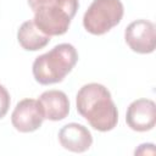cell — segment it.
<instances>
[{"instance_id": "obj_11", "label": "cell", "mask_w": 156, "mask_h": 156, "mask_svg": "<svg viewBox=\"0 0 156 156\" xmlns=\"http://www.w3.org/2000/svg\"><path fill=\"white\" fill-rule=\"evenodd\" d=\"M11 104V99H10V94L6 90V88L4 85L0 84V118L5 117V115L9 111Z\"/></svg>"}, {"instance_id": "obj_4", "label": "cell", "mask_w": 156, "mask_h": 156, "mask_svg": "<svg viewBox=\"0 0 156 156\" xmlns=\"http://www.w3.org/2000/svg\"><path fill=\"white\" fill-rule=\"evenodd\" d=\"M124 13L121 0H94L83 16V26L94 35H102L117 26Z\"/></svg>"}, {"instance_id": "obj_7", "label": "cell", "mask_w": 156, "mask_h": 156, "mask_svg": "<svg viewBox=\"0 0 156 156\" xmlns=\"http://www.w3.org/2000/svg\"><path fill=\"white\" fill-rule=\"evenodd\" d=\"M126 122L135 132H147L156 124V105L150 99L134 100L127 108Z\"/></svg>"}, {"instance_id": "obj_9", "label": "cell", "mask_w": 156, "mask_h": 156, "mask_svg": "<svg viewBox=\"0 0 156 156\" xmlns=\"http://www.w3.org/2000/svg\"><path fill=\"white\" fill-rule=\"evenodd\" d=\"M44 118L50 121L65 119L69 113V100L61 90H46L38 99Z\"/></svg>"}, {"instance_id": "obj_2", "label": "cell", "mask_w": 156, "mask_h": 156, "mask_svg": "<svg viewBox=\"0 0 156 156\" xmlns=\"http://www.w3.org/2000/svg\"><path fill=\"white\" fill-rule=\"evenodd\" d=\"M78 61V52L72 44L62 43L38 56L33 62V76L43 85L62 82Z\"/></svg>"}, {"instance_id": "obj_8", "label": "cell", "mask_w": 156, "mask_h": 156, "mask_svg": "<svg viewBox=\"0 0 156 156\" xmlns=\"http://www.w3.org/2000/svg\"><path fill=\"white\" fill-rule=\"evenodd\" d=\"M58 141L66 150L72 152H84L91 146L93 136L83 124L68 123L60 129Z\"/></svg>"}, {"instance_id": "obj_1", "label": "cell", "mask_w": 156, "mask_h": 156, "mask_svg": "<svg viewBox=\"0 0 156 156\" xmlns=\"http://www.w3.org/2000/svg\"><path fill=\"white\" fill-rule=\"evenodd\" d=\"M77 111L99 132L112 130L118 122V111L106 87L99 83L83 85L77 93Z\"/></svg>"}, {"instance_id": "obj_10", "label": "cell", "mask_w": 156, "mask_h": 156, "mask_svg": "<svg viewBox=\"0 0 156 156\" xmlns=\"http://www.w3.org/2000/svg\"><path fill=\"white\" fill-rule=\"evenodd\" d=\"M17 39L20 45L28 51H37L46 46L50 41V37L44 34L34 23L33 20L26 21L21 24L17 32Z\"/></svg>"}, {"instance_id": "obj_3", "label": "cell", "mask_w": 156, "mask_h": 156, "mask_svg": "<svg viewBox=\"0 0 156 156\" xmlns=\"http://www.w3.org/2000/svg\"><path fill=\"white\" fill-rule=\"evenodd\" d=\"M78 7V0H51L34 11L33 21L44 34L62 35L68 30Z\"/></svg>"}, {"instance_id": "obj_6", "label": "cell", "mask_w": 156, "mask_h": 156, "mask_svg": "<svg viewBox=\"0 0 156 156\" xmlns=\"http://www.w3.org/2000/svg\"><path fill=\"white\" fill-rule=\"evenodd\" d=\"M44 119L45 118L40 104L34 99L21 100L11 115L12 126L21 133H30L37 130L43 124Z\"/></svg>"}, {"instance_id": "obj_5", "label": "cell", "mask_w": 156, "mask_h": 156, "mask_svg": "<svg viewBox=\"0 0 156 156\" xmlns=\"http://www.w3.org/2000/svg\"><path fill=\"white\" fill-rule=\"evenodd\" d=\"M124 39L133 51L150 54L155 50L156 45L155 24L147 20H136L126 28Z\"/></svg>"}, {"instance_id": "obj_12", "label": "cell", "mask_w": 156, "mask_h": 156, "mask_svg": "<svg viewBox=\"0 0 156 156\" xmlns=\"http://www.w3.org/2000/svg\"><path fill=\"white\" fill-rule=\"evenodd\" d=\"M27 1H28V4H29L30 9H32L33 11H37V10L40 9L41 6H44V5H46L48 2H50L51 0H27Z\"/></svg>"}]
</instances>
